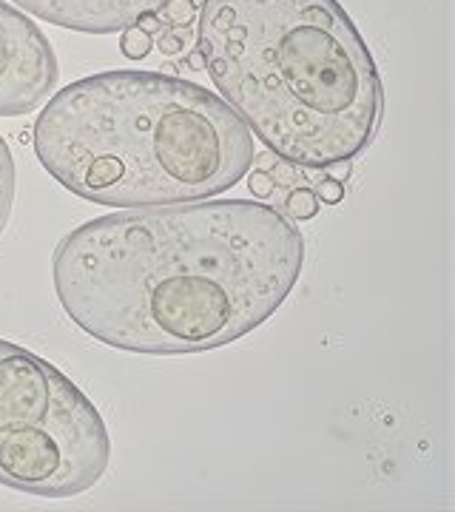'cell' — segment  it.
I'll return each instance as SVG.
<instances>
[{
    "label": "cell",
    "instance_id": "obj_12",
    "mask_svg": "<svg viewBox=\"0 0 455 512\" xmlns=\"http://www.w3.org/2000/svg\"><path fill=\"white\" fill-rule=\"evenodd\" d=\"M248 188H251V194L254 197H259V200H268L273 194V180L268 171H259V168H254V174L248 177Z\"/></svg>",
    "mask_w": 455,
    "mask_h": 512
},
{
    "label": "cell",
    "instance_id": "obj_11",
    "mask_svg": "<svg viewBox=\"0 0 455 512\" xmlns=\"http://www.w3.org/2000/svg\"><path fill=\"white\" fill-rule=\"evenodd\" d=\"M185 46H188V29H163L157 35V49L163 55H180Z\"/></svg>",
    "mask_w": 455,
    "mask_h": 512
},
{
    "label": "cell",
    "instance_id": "obj_16",
    "mask_svg": "<svg viewBox=\"0 0 455 512\" xmlns=\"http://www.w3.org/2000/svg\"><path fill=\"white\" fill-rule=\"evenodd\" d=\"M254 165L259 171H271L273 165H276V154L268 151V154H254Z\"/></svg>",
    "mask_w": 455,
    "mask_h": 512
},
{
    "label": "cell",
    "instance_id": "obj_4",
    "mask_svg": "<svg viewBox=\"0 0 455 512\" xmlns=\"http://www.w3.org/2000/svg\"><path fill=\"white\" fill-rule=\"evenodd\" d=\"M111 439L89 396L32 350L0 339V484L63 501L106 476Z\"/></svg>",
    "mask_w": 455,
    "mask_h": 512
},
{
    "label": "cell",
    "instance_id": "obj_6",
    "mask_svg": "<svg viewBox=\"0 0 455 512\" xmlns=\"http://www.w3.org/2000/svg\"><path fill=\"white\" fill-rule=\"evenodd\" d=\"M32 18L83 35H117L157 15L168 0H12Z\"/></svg>",
    "mask_w": 455,
    "mask_h": 512
},
{
    "label": "cell",
    "instance_id": "obj_14",
    "mask_svg": "<svg viewBox=\"0 0 455 512\" xmlns=\"http://www.w3.org/2000/svg\"><path fill=\"white\" fill-rule=\"evenodd\" d=\"M350 174H353V163H350V160H339V163L325 165V177L333 180V183L345 185L347 180H350Z\"/></svg>",
    "mask_w": 455,
    "mask_h": 512
},
{
    "label": "cell",
    "instance_id": "obj_8",
    "mask_svg": "<svg viewBox=\"0 0 455 512\" xmlns=\"http://www.w3.org/2000/svg\"><path fill=\"white\" fill-rule=\"evenodd\" d=\"M194 15H197V0H168L157 12L163 29H188Z\"/></svg>",
    "mask_w": 455,
    "mask_h": 512
},
{
    "label": "cell",
    "instance_id": "obj_17",
    "mask_svg": "<svg viewBox=\"0 0 455 512\" xmlns=\"http://www.w3.org/2000/svg\"><path fill=\"white\" fill-rule=\"evenodd\" d=\"M188 66H191V69H197V72H205V60H202L200 49H197V52H191V57H188Z\"/></svg>",
    "mask_w": 455,
    "mask_h": 512
},
{
    "label": "cell",
    "instance_id": "obj_7",
    "mask_svg": "<svg viewBox=\"0 0 455 512\" xmlns=\"http://www.w3.org/2000/svg\"><path fill=\"white\" fill-rule=\"evenodd\" d=\"M12 205H15V160L6 140L0 137V237L9 225Z\"/></svg>",
    "mask_w": 455,
    "mask_h": 512
},
{
    "label": "cell",
    "instance_id": "obj_2",
    "mask_svg": "<svg viewBox=\"0 0 455 512\" xmlns=\"http://www.w3.org/2000/svg\"><path fill=\"white\" fill-rule=\"evenodd\" d=\"M197 49L222 100L296 168L353 163L382 128V74L339 0H205Z\"/></svg>",
    "mask_w": 455,
    "mask_h": 512
},
{
    "label": "cell",
    "instance_id": "obj_3",
    "mask_svg": "<svg viewBox=\"0 0 455 512\" xmlns=\"http://www.w3.org/2000/svg\"><path fill=\"white\" fill-rule=\"evenodd\" d=\"M40 165L80 200L160 208L214 200L254 165V134L219 94L163 72L69 83L37 114Z\"/></svg>",
    "mask_w": 455,
    "mask_h": 512
},
{
    "label": "cell",
    "instance_id": "obj_13",
    "mask_svg": "<svg viewBox=\"0 0 455 512\" xmlns=\"http://www.w3.org/2000/svg\"><path fill=\"white\" fill-rule=\"evenodd\" d=\"M313 194L322 202H328V205H336V202L345 200V185L333 183V180L325 177V183H316V191H313Z\"/></svg>",
    "mask_w": 455,
    "mask_h": 512
},
{
    "label": "cell",
    "instance_id": "obj_15",
    "mask_svg": "<svg viewBox=\"0 0 455 512\" xmlns=\"http://www.w3.org/2000/svg\"><path fill=\"white\" fill-rule=\"evenodd\" d=\"M137 26H140V29H146L148 35H160V32H163V23H160L157 15H143Z\"/></svg>",
    "mask_w": 455,
    "mask_h": 512
},
{
    "label": "cell",
    "instance_id": "obj_10",
    "mask_svg": "<svg viewBox=\"0 0 455 512\" xmlns=\"http://www.w3.org/2000/svg\"><path fill=\"white\" fill-rule=\"evenodd\" d=\"M151 46H154V37L140 26H128L123 32V40H120V49L128 60H143L151 52Z\"/></svg>",
    "mask_w": 455,
    "mask_h": 512
},
{
    "label": "cell",
    "instance_id": "obj_1",
    "mask_svg": "<svg viewBox=\"0 0 455 512\" xmlns=\"http://www.w3.org/2000/svg\"><path fill=\"white\" fill-rule=\"evenodd\" d=\"M305 239L279 208L200 200L123 208L57 242L55 293L94 342L185 356L225 348L291 296Z\"/></svg>",
    "mask_w": 455,
    "mask_h": 512
},
{
    "label": "cell",
    "instance_id": "obj_9",
    "mask_svg": "<svg viewBox=\"0 0 455 512\" xmlns=\"http://www.w3.org/2000/svg\"><path fill=\"white\" fill-rule=\"evenodd\" d=\"M282 208L291 220H313L319 211V197L310 188H293Z\"/></svg>",
    "mask_w": 455,
    "mask_h": 512
},
{
    "label": "cell",
    "instance_id": "obj_5",
    "mask_svg": "<svg viewBox=\"0 0 455 512\" xmlns=\"http://www.w3.org/2000/svg\"><path fill=\"white\" fill-rule=\"evenodd\" d=\"M57 57L49 37L0 0V117H23L55 92Z\"/></svg>",
    "mask_w": 455,
    "mask_h": 512
}]
</instances>
